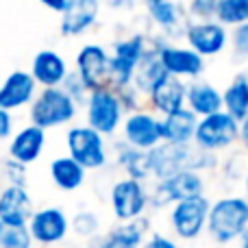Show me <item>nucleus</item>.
I'll use <instances>...</instances> for the list:
<instances>
[{
  "instance_id": "1",
  "label": "nucleus",
  "mask_w": 248,
  "mask_h": 248,
  "mask_svg": "<svg viewBox=\"0 0 248 248\" xmlns=\"http://www.w3.org/2000/svg\"><path fill=\"white\" fill-rule=\"evenodd\" d=\"M150 174L159 181L174 176L179 172H198L216 166V157L211 153L196 148L194 144H159L150 150Z\"/></svg>"
},
{
  "instance_id": "2",
  "label": "nucleus",
  "mask_w": 248,
  "mask_h": 248,
  "mask_svg": "<svg viewBox=\"0 0 248 248\" xmlns=\"http://www.w3.org/2000/svg\"><path fill=\"white\" fill-rule=\"evenodd\" d=\"M248 227V202L242 196H224L211 202L207 216V233L216 244L237 240Z\"/></svg>"
},
{
  "instance_id": "3",
  "label": "nucleus",
  "mask_w": 248,
  "mask_h": 248,
  "mask_svg": "<svg viewBox=\"0 0 248 248\" xmlns=\"http://www.w3.org/2000/svg\"><path fill=\"white\" fill-rule=\"evenodd\" d=\"M74 116H77V105L61 87L42 90L31 103V122L42 131L68 124L74 120Z\"/></svg>"
},
{
  "instance_id": "4",
  "label": "nucleus",
  "mask_w": 248,
  "mask_h": 248,
  "mask_svg": "<svg viewBox=\"0 0 248 248\" xmlns=\"http://www.w3.org/2000/svg\"><path fill=\"white\" fill-rule=\"evenodd\" d=\"M146 46H148L146 35H131V37L116 42L113 55H109V90L111 92L131 85L133 72H135Z\"/></svg>"
},
{
  "instance_id": "5",
  "label": "nucleus",
  "mask_w": 248,
  "mask_h": 248,
  "mask_svg": "<svg viewBox=\"0 0 248 248\" xmlns=\"http://www.w3.org/2000/svg\"><path fill=\"white\" fill-rule=\"evenodd\" d=\"M240 140V124L229 113L218 111L214 116L201 118L194 131V146L214 155L216 150H224Z\"/></svg>"
},
{
  "instance_id": "6",
  "label": "nucleus",
  "mask_w": 248,
  "mask_h": 248,
  "mask_svg": "<svg viewBox=\"0 0 248 248\" xmlns=\"http://www.w3.org/2000/svg\"><path fill=\"white\" fill-rule=\"evenodd\" d=\"M68 157L77 161L83 170H98L107 166V146L103 135L90 126H72L68 131Z\"/></svg>"
},
{
  "instance_id": "7",
  "label": "nucleus",
  "mask_w": 248,
  "mask_h": 248,
  "mask_svg": "<svg viewBox=\"0 0 248 248\" xmlns=\"http://www.w3.org/2000/svg\"><path fill=\"white\" fill-rule=\"evenodd\" d=\"M205 196V181L198 172H179L174 176L157 181V187L153 194H148V202L155 207H166L176 205L183 201H192V198Z\"/></svg>"
},
{
  "instance_id": "8",
  "label": "nucleus",
  "mask_w": 248,
  "mask_h": 248,
  "mask_svg": "<svg viewBox=\"0 0 248 248\" xmlns=\"http://www.w3.org/2000/svg\"><path fill=\"white\" fill-rule=\"evenodd\" d=\"M87 126L94 128L98 135H111L122 122V103L116 92L98 90L87 96Z\"/></svg>"
},
{
  "instance_id": "9",
  "label": "nucleus",
  "mask_w": 248,
  "mask_h": 248,
  "mask_svg": "<svg viewBox=\"0 0 248 248\" xmlns=\"http://www.w3.org/2000/svg\"><path fill=\"white\" fill-rule=\"evenodd\" d=\"M111 209L113 216L124 222H135V220L144 218L146 205H148V192H146L144 183L135 179H120L113 183L111 187Z\"/></svg>"
},
{
  "instance_id": "10",
  "label": "nucleus",
  "mask_w": 248,
  "mask_h": 248,
  "mask_svg": "<svg viewBox=\"0 0 248 248\" xmlns=\"http://www.w3.org/2000/svg\"><path fill=\"white\" fill-rule=\"evenodd\" d=\"M77 74L87 92L109 90V52L100 44H85L77 55Z\"/></svg>"
},
{
  "instance_id": "11",
  "label": "nucleus",
  "mask_w": 248,
  "mask_h": 248,
  "mask_svg": "<svg viewBox=\"0 0 248 248\" xmlns=\"http://www.w3.org/2000/svg\"><path fill=\"white\" fill-rule=\"evenodd\" d=\"M209 207L211 202L207 196L176 202L170 214V224H172V231L176 233V237H181V240H196L207 227Z\"/></svg>"
},
{
  "instance_id": "12",
  "label": "nucleus",
  "mask_w": 248,
  "mask_h": 248,
  "mask_svg": "<svg viewBox=\"0 0 248 248\" xmlns=\"http://www.w3.org/2000/svg\"><path fill=\"white\" fill-rule=\"evenodd\" d=\"M26 229H29L31 237H33V244L57 246L68 235L70 222H68V216L63 214V209H59V207H44V209L35 211L31 216Z\"/></svg>"
},
{
  "instance_id": "13",
  "label": "nucleus",
  "mask_w": 248,
  "mask_h": 248,
  "mask_svg": "<svg viewBox=\"0 0 248 248\" xmlns=\"http://www.w3.org/2000/svg\"><path fill=\"white\" fill-rule=\"evenodd\" d=\"M185 39L189 44V50H194L198 57H216L224 50L229 42V33L222 24L216 20L211 22H189L185 29Z\"/></svg>"
},
{
  "instance_id": "14",
  "label": "nucleus",
  "mask_w": 248,
  "mask_h": 248,
  "mask_svg": "<svg viewBox=\"0 0 248 248\" xmlns=\"http://www.w3.org/2000/svg\"><path fill=\"white\" fill-rule=\"evenodd\" d=\"M124 144L135 150L150 153L161 144V128L159 118H155L148 111H137L124 120Z\"/></svg>"
},
{
  "instance_id": "15",
  "label": "nucleus",
  "mask_w": 248,
  "mask_h": 248,
  "mask_svg": "<svg viewBox=\"0 0 248 248\" xmlns=\"http://www.w3.org/2000/svg\"><path fill=\"white\" fill-rule=\"evenodd\" d=\"M159 61H161L166 74L176 78H196L205 72V59L198 57L189 48L172 46V44H163L159 50Z\"/></svg>"
},
{
  "instance_id": "16",
  "label": "nucleus",
  "mask_w": 248,
  "mask_h": 248,
  "mask_svg": "<svg viewBox=\"0 0 248 248\" xmlns=\"http://www.w3.org/2000/svg\"><path fill=\"white\" fill-rule=\"evenodd\" d=\"M33 214V201L26 187L7 185L0 189V224L2 227H26Z\"/></svg>"
},
{
  "instance_id": "17",
  "label": "nucleus",
  "mask_w": 248,
  "mask_h": 248,
  "mask_svg": "<svg viewBox=\"0 0 248 248\" xmlns=\"http://www.w3.org/2000/svg\"><path fill=\"white\" fill-rule=\"evenodd\" d=\"M163 42L157 37H148V46H146L144 55H141L140 63H137L135 72H133V81L131 87H135L140 94H144L148 98L150 90L166 77V70H163L161 61H159V50H161Z\"/></svg>"
},
{
  "instance_id": "18",
  "label": "nucleus",
  "mask_w": 248,
  "mask_h": 248,
  "mask_svg": "<svg viewBox=\"0 0 248 248\" xmlns=\"http://www.w3.org/2000/svg\"><path fill=\"white\" fill-rule=\"evenodd\" d=\"M35 96H37V85H35L33 77L24 70H16L0 85V109L11 113L16 109L31 105Z\"/></svg>"
},
{
  "instance_id": "19",
  "label": "nucleus",
  "mask_w": 248,
  "mask_h": 248,
  "mask_svg": "<svg viewBox=\"0 0 248 248\" xmlns=\"http://www.w3.org/2000/svg\"><path fill=\"white\" fill-rule=\"evenodd\" d=\"M29 74L33 77L35 85H44V90H50V87H59L68 77V63L59 52L46 48L33 57Z\"/></svg>"
},
{
  "instance_id": "20",
  "label": "nucleus",
  "mask_w": 248,
  "mask_h": 248,
  "mask_svg": "<svg viewBox=\"0 0 248 248\" xmlns=\"http://www.w3.org/2000/svg\"><path fill=\"white\" fill-rule=\"evenodd\" d=\"M185 90H187V85H185L181 78L166 74V77L150 90L148 100L155 111L163 113V118H166V116H170V113H176V111H181V109H185Z\"/></svg>"
},
{
  "instance_id": "21",
  "label": "nucleus",
  "mask_w": 248,
  "mask_h": 248,
  "mask_svg": "<svg viewBox=\"0 0 248 248\" xmlns=\"http://www.w3.org/2000/svg\"><path fill=\"white\" fill-rule=\"evenodd\" d=\"M44 146H46V131L29 124L13 135L11 144H9V159L22 163V166H29L39 159Z\"/></svg>"
},
{
  "instance_id": "22",
  "label": "nucleus",
  "mask_w": 248,
  "mask_h": 248,
  "mask_svg": "<svg viewBox=\"0 0 248 248\" xmlns=\"http://www.w3.org/2000/svg\"><path fill=\"white\" fill-rule=\"evenodd\" d=\"M100 4L96 0H70V7L61 13V33L65 37H78L98 20Z\"/></svg>"
},
{
  "instance_id": "23",
  "label": "nucleus",
  "mask_w": 248,
  "mask_h": 248,
  "mask_svg": "<svg viewBox=\"0 0 248 248\" xmlns=\"http://www.w3.org/2000/svg\"><path fill=\"white\" fill-rule=\"evenodd\" d=\"M196 124H198V118L189 109H181V111L166 116L163 120H159L161 144H174V146L192 144Z\"/></svg>"
},
{
  "instance_id": "24",
  "label": "nucleus",
  "mask_w": 248,
  "mask_h": 248,
  "mask_svg": "<svg viewBox=\"0 0 248 248\" xmlns=\"http://www.w3.org/2000/svg\"><path fill=\"white\" fill-rule=\"evenodd\" d=\"M185 105L194 116H214V113L222 111V94L209 83H189L185 90Z\"/></svg>"
},
{
  "instance_id": "25",
  "label": "nucleus",
  "mask_w": 248,
  "mask_h": 248,
  "mask_svg": "<svg viewBox=\"0 0 248 248\" xmlns=\"http://www.w3.org/2000/svg\"><path fill=\"white\" fill-rule=\"evenodd\" d=\"M146 231H148V220L146 218L118 224L100 237L98 248H141Z\"/></svg>"
},
{
  "instance_id": "26",
  "label": "nucleus",
  "mask_w": 248,
  "mask_h": 248,
  "mask_svg": "<svg viewBox=\"0 0 248 248\" xmlns=\"http://www.w3.org/2000/svg\"><path fill=\"white\" fill-rule=\"evenodd\" d=\"M146 11H148L150 20L155 22L157 26H161L163 31H170V33H176V31H181V26H183V31L189 26L187 22V11H185L183 4L179 2H170V0H153V2L146 4Z\"/></svg>"
},
{
  "instance_id": "27",
  "label": "nucleus",
  "mask_w": 248,
  "mask_h": 248,
  "mask_svg": "<svg viewBox=\"0 0 248 248\" xmlns=\"http://www.w3.org/2000/svg\"><path fill=\"white\" fill-rule=\"evenodd\" d=\"M222 111L237 124L248 118V74H237L222 94Z\"/></svg>"
},
{
  "instance_id": "28",
  "label": "nucleus",
  "mask_w": 248,
  "mask_h": 248,
  "mask_svg": "<svg viewBox=\"0 0 248 248\" xmlns=\"http://www.w3.org/2000/svg\"><path fill=\"white\" fill-rule=\"evenodd\" d=\"M50 179L63 192H74L85 183V170L70 157H57L50 163Z\"/></svg>"
},
{
  "instance_id": "29",
  "label": "nucleus",
  "mask_w": 248,
  "mask_h": 248,
  "mask_svg": "<svg viewBox=\"0 0 248 248\" xmlns=\"http://www.w3.org/2000/svg\"><path fill=\"white\" fill-rule=\"evenodd\" d=\"M118 150V163L126 170L128 179H135V181H146L150 174V155L144 153V150H135L131 148V146H126L122 141V144L116 146Z\"/></svg>"
},
{
  "instance_id": "30",
  "label": "nucleus",
  "mask_w": 248,
  "mask_h": 248,
  "mask_svg": "<svg viewBox=\"0 0 248 248\" xmlns=\"http://www.w3.org/2000/svg\"><path fill=\"white\" fill-rule=\"evenodd\" d=\"M216 22L227 26H242L248 22V0H216Z\"/></svg>"
},
{
  "instance_id": "31",
  "label": "nucleus",
  "mask_w": 248,
  "mask_h": 248,
  "mask_svg": "<svg viewBox=\"0 0 248 248\" xmlns=\"http://www.w3.org/2000/svg\"><path fill=\"white\" fill-rule=\"evenodd\" d=\"M0 248H33V237L26 227H4L0 233Z\"/></svg>"
},
{
  "instance_id": "32",
  "label": "nucleus",
  "mask_w": 248,
  "mask_h": 248,
  "mask_svg": "<svg viewBox=\"0 0 248 248\" xmlns=\"http://www.w3.org/2000/svg\"><path fill=\"white\" fill-rule=\"evenodd\" d=\"M72 231L77 233V235H81V237H92V235H96L98 233V227H100V222H98V216L96 214H92V211H81V214H77L74 216V220H72Z\"/></svg>"
},
{
  "instance_id": "33",
  "label": "nucleus",
  "mask_w": 248,
  "mask_h": 248,
  "mask_svg": "<svg viewBox=\"0 0 248 248\" xmlns=\"http://www.w3.org/2000/svg\"><path fill=\"white\" fill-rule=\"evenodd\" d=\"M61 90L74 100V105L83 103V100L87 103V96H90V92L85 90V85H83V81L78 78L77 72H68V77H65L63 83H61Z\"/></svg>"
},
{
  "instance_id": "34",
  "label": "nucleus",
  "mask_w": 248,
  "mask_h": 248,
  "mask_svg": "<svg viewBox=\"0 0 248 248\" xmlns=\"http://www.w3.org/2000/svg\"><path fill=\"white\" fill-rule=\"evenodd\" d=\"M185 11L192 17H198L196 22H211L216 16V0H194L189 7H185Z\"/></svg>"
},
{
  "instance_id": "35",
  "label": "nucleus",
  "mask_w": 248,
  "mask_h": 248,
  "mask_svg": "<svg viewBox=\"0 0 248 248\" xmlns=\"http://www.w3.org/2000/svg\"><path fill=\"white\" fill-rule=\"evenodd\" d=\"M4 176L13 187H26V166H22V163L7 159L4 161Z\"/></svg>"
},
{
  "instance_id": "36",
  "label": "nucleus",
  "mask_w": 248,
  "mask_h": 248,
  "mask_svg": "<svg viewBox=\"0 0 248 248\" xmlns=\"http://www.w3.org/2000/svg\"><path fill=\"white\" fill-rule=\"evenodd\" d=\"M231 42H233V52L240 57H248V22L242 26H235L231 35Z\"/></svg>"
},
{
  "instance_id": "37",
  "label": "nucleus",
  "mask_w": 248,
  "mask_h": 248,
  "mask_svg": "<svg viewBox=\"0 0 248 248\" xmlns=\"http://www.w3.org/2000/svg\"><path fill=\"white\" fill-rule=\"evenodd\" d=\"M141 248H179V246H176L170 237L161 235V233H155V235H150L148 240L141 244Z\"/></svg>"
},
{
  "instance_id": "38",
  "label": "nucleus",
  "mask_w": 248,
  "mask_h": 248,
  "mask_svg": "<svg viewBox=\"0 0 248 248\" xmlns=\"http://www.w3.org/2000/svg\"><path fill=\"white\" fill-rule=\"evenodd\" d=\"M13 131V118L9 111H2L0 109V140H7Z\"/></svg>"
},
{
  "instance_id": "39",
  "label": "nucleus",
  "mask_w": 248,
  "mask_h": 248,
  "mask_svg": "<svg viewBox=\"0 0 248 248\" xmlns=\"http://www.w3.org/2000/svg\"><path fill=\"white\" fill-rule=\"evenodd\" d=\"M48 9H52V11H57V13H65L68 11V7H70V0H61V2H44Z\"/></svg>"
},
{
  "instance_id": "40",
  "label": "nucleus",
  "mask_w": 248,
  "mask_h": 248,
  "mask_svg": "<svg viewBox=\"0 0 248 248\" xmlns=\"http://www.w3.org/2000/svg\"><path fill=\"white\" fill-rule=\"evenodd\" d=\"M240 140H242V146H244L248 153V118L244 122H240Z\"/></svg>"
},
{
  "instance_id": "41",
  "label": "nucleus",
  "mask_w": 248,
  "mask_h": 248,
  "mask_svg": "<svg viewBox=\"0 0 248 248\" xmlns=\"http://www.w3.org/2000/svg\"><path fill=\"white\" fill-rule=\"evenodd\" d=\"M240 240H242V248H248V227L244 229V233H242V235H240Z\"/></svg>"
},
{
  "instance_id": "42",
  "label": "nucleus",
  "mask_w": 248,
  "mask_h": 248,
  "mask_svg": "<svg viewBox=\"0 0 248 248\" xmlns=\"http://www.w3.org/2000/svg\"><path fill=\"white\" fill-rule=\"evenodd\" d=\"M244 187H246V202H248V174H246V179H244Z\"/></svg>"
},
{
  "instance_id": "43",
  "label": "nucleus",
  "mask_w": 248,
  "mask_h": 248,
  "mask_svg": "<svg viewBox=\"0 0 248 248\" xmlns=\"http://www.w3.org/2000/svg\"><path fill=\"white\" fill-rule=\"evenodd\" d=\"M2 229H4V227H2V224H0V233H2Z\"/></svg>"
}]
</instances>
